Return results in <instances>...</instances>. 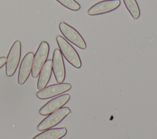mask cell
<instances>
[{
    "label": "cell",
    "instance_id": "cell-1",
    "mask_svg": "<svg viewBox=\"0 0 157 139\" xmlns=\"http://www.w3.org/2000/svg\"><path fill=\"white\" fill-rule=\"evenodd\" d=\"M56 40L59 49L66 60L74 67L76 68H81L82 61L75 48L61 35H57Z\"/></svg>",
    "mask_w": 157,
    "mask_h": 139
},
{
    "label": "cell",
    "instance_id": "cell-2",
    "mask_svg": "<svg viewBox=\"0 0 157 139\" xmlns=\"http://www.w3.org/2000/svg\"><path fill=\"white\" fill-rule=\"evenodd\" d=\"M21 52V45L19 40L14 41L8 53L6 63V74L11 77L15 73L18 66Z\"/></svg>",
    "mask_w": 157,
    "mask_h": 139
},
{
    "label": "cell",
    "instance_id": "cell-3",
    "mask_svg": "<svg viewBox=\"0 0 157 139\" xmlns=\"http://www.w3.org/2000/svg\"><path fill=\"white\" fill-rule=\"evenodd\" d=\"M71 109L67 107H63L61 109L48 115L42 119L37 125V129L40 131L45 130L52 128L61 122L70 113Z\"/></svg>",
    "mask_w": 157,
    "mask_h": 139
},
{
    "label": "cell",
    "instance_id": "cell-4",
    "mask_svg": "<svg viewBox=\"0 0 157 139\" xmlns=\"http://www.w3.org/2000/svg\"><path fill=\"white\" fill-rule=\"evenodd\" d=\"M49 50L50 46L48 43L45 41H42L40 43L34 55L32 70L31 73V76L33 78H36L39 76L43 65L47 61L49 53Z\"/></svg>",
    "mask_w": 157,
    "mask_h": 139
},
{
    "label": "cell",
    "instance_id": "cell-5",
    "mask_svg": "<svg viewBox=\"0 0 157 139\" xmlns=\"http://www.w3.org/2000/svg\"><path fill=\"white\" fill-rule=\"evenodd\" d=\"M59 29L64 38L71 43L82 49L86 48V42L82 36L73 27L65 22H61L59 24Z\"/></svg>",
    "mask_w": 157,
    "mask_h": 139
},
{
    "label": "cell",
    "instance_id": "cell-6",
    "mask_svg": "<svg viewBox=\"0 0 157 139\" xmlns=\"http://www.w3.org/2000/svg\"><path fill=\"white\" fill-rule=\"evenodd\" d=\"M71 88L72 85L69 83H57L38 91L36 93V96L40 99H47L61 94L71 90Z\"/></svg>",
    "mask_w": 157,
    "mask_h": 139
},
{
    "label": "cell",
    "instance_id": "cell-7",
    "mask_svg": "<svg viewBox=\"0 0 157 139\" xmlns=\"http://www.w3.org/2000/svg\"><path fill=\"white\" fill-rule=\"evenodd\" d=\"M120 4V0H103L90 7L87 13L90 16L107 13L117 9Z\"/></svg>",
    "mask_w": 157,
    "mask_h": 139
},
{
    "label": "cell",
    "instance_id": "cell-8",
    "mask_svg": "<svg viewBox=\"0 0 157 139\" xmlns=\"http://www.w3.org/2000/svg\"><path fill=\"white\" fill-rule=\"evenodd\" d=\"M70 98L71 96L69 94H63L50 100L39 109V114L42 116L50 115L63 107Z\"/></svg>",
    "mask_w": 157,
    "mask_h": 139
},
{
    "label": "cell",
    "instance_id": "cell-9",
    "mask_svg": "<svg viewBox=\"0 0 157 139\" xmlns=\"http://www.w3.org/2000/svg\"><path fill=\"white\" fill-rule=\"evenodd\" d=\"M52 71L58 83H62L65 79L66 70L63 55L59 49L54 50L52 57Z\"/></svg>",
    "mask_w": 157,
    "mask_h": 139
},
{
    "label": "cell",
    "instance_id": "cell-10",
    "mask_svg": "<svg viewBox=\"0 0 157 139\" xmlns=\"http://www.w3.org/2000/svg\"><path fill=\"white\" fill-rule=\"evenodd\" d=\"M34 55L33 52H29L23 58L20 65L17 79L18 84L20 85L25 84L31 73Z\"/></svg>",
    "mask_w": 157,
    "mask_h": 139
},
{
    "label": "cell",
    "instance_id": "cell-11",
    "mask_svg": "<svg viewBox=\"0 0 157 139\" xmlns=\"http://www.w3.org/2000/svg\"><path fill=\"white\" fill-rule=\"evenodd\" d=\"M52 73V60H47L43 65L40 73L37 83V88L39 90L44 88L48 83Z\"/></svg>",
    "mask_w": 157,
    "mask_h": 139
},
{
    "label": "cell",
    "instance_id": "cell-12",
    "mask_svg": "<svg viewBox=\"0 0 157 139\" xmlns=\"http://www.w3.org/2000/svg\"><path fill=\"white\" fill-rule=\"evenodd\" d=\"M67 134L65 127L51 128L34 136L32 139H61Z\"/></svg>",
    "mask_w": 157,
    "mask_h": 139
},
{
    "label": "cell",
    "instance_id": "cell-13",
    "mask_svg": "<svg viewBox=\"0 0 157 139\" xmlns=\"http://www.w3.org/2000/svg\"><path fill=\"white\" fill-rule=\"evenodd\" d=\"M124 5L132 17L133 19L136 20L140 16V12L139 5L136 0H123Z\"/></svg>",
    "mask_w": 157,
    "mask_h": 139
},
{
    "label": "cell",
    "instance_id": "cell-14",
    "mask_svg": "<svg viewBox=\"0 0 157 139\" xmlns=\"http://www.w3.org/2000/svg\"><path fill=\"white\" fill-rule=\"evenodd\" d=\"M66 8L73 10L77 11L80 9V5L75 0H56Z\"/></svg>",
    "mask_w": 157,
    "mask_h": 139
},
{
    "label": "cell",
    "instance_id": "cell-15",
    "mask_svg": "<svg viewBox=\"0 0 157 139\" xmlns=\"http://www.w3.org/2000/svg\"><path fill=\"white\" fill-rule=\"evenodd\" d=\"M7 58L6 57H0V69L6 64Z\"/></svg>",
    "mask_w": 157,
    "mask_h": 139
}]
</instances>
